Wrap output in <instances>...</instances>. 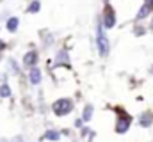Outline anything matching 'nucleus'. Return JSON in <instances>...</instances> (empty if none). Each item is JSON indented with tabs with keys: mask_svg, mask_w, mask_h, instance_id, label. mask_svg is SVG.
<instances>
[{
	"mask_svg": "<svg viewBox=\"0 0 153 142\" xmlns=\"http://www.w3.org/2000/svg\"><path fill=\"white\" fill-rule=\"evenodd\" d=\"M71 108H73V103H71V100H68V98H61V100H57V101L53 103V112H55L57 115H66Z\"/></svg>",
	"mask_w": 153,
	"mask_h": 142,
	"instance_id": "obj_2",
	"label": "nucleus"
},
{
	"mask_svg": "<svg viewBox=\"0 0 153 142\" xmlns=\"http://www.w3.org/2000/svg\"><path fill=\"white\" fill-rule=\"evenodd\" d=\"M4 48H5V43H4V41L0 39V50H4Z\"/></svg>",
	"mask_w": 153,
	"mask_h": 142,
	"instance_id": "obj_14",
	"label": "nucleus"
},
{
	"mask_svg": "<svg viewBox=\"0 0 153 142\" xmlns=\"http://www.w3.org/2000/svg\"><path fill=\"white\" fill-rule=\"evenodd\" d=\"M27 11H29V13H38V11H39V2H38V0H36V2H32V4L29 5V9H27Z\"/></svg>",
	"mask_w": 153,
	"mask_h": 142,
	"instance_id": "obj_13",
	"label": "nucleus"
},
{
	"mask_svg": "<svg viewBox=\"0 0 153 142\" xmlns=\"http://www.w3.org/2000/svg\"><path fill=\"white\" fill-rule=\"evenodd\" d=\"M91 114H93V106L87 105L85 106V112H84V121H89L91 119Z\"/></svg>",
	"mask_w": 153,
	"mask_h": 142,
	"instance_id": "obj_12",
	"label": "nucleus"
},
{
	"mask_svg": "<svg viewBox=\"0 0 153 142\" xmlns=\"http://www.w3.org/2000/svg\"><path fill=\"white\" fill-rule=\"evenodd\" d=\"M48 141H59V133L57 132H53V130H50V132H46V135H45Z\"/></svg>",
	"mask_w": 153,
	"mask_h": 142,
	"instance_id": "obj_11",
	"label": "nucleus"
},
{
	"mask_svg": "<svg viewBox=\"0 0 153 142\" xmlns=\"http://www.w3.org/2000/svg\"><path fill=\"white\" fill-rule=\"evenodd\" d=\"M150 11H152V7H150L148 4H144V5H143V7L139 9V13H137V20H141V18H146Z\"/></svg>",
	"mask_w": 153,
	"mask_h": 142,
	"instance_id": "obj_7",
	"label": "nucleus"
},
{
	"mask_svg": "<svg viewBox=\"0 0 153 142\" xmlns=\"http://www.w3.org/2000/svg\"><path fill=\"white\" fill-rule=\"evenodd\" d=\"M29 78H30V82H32L34 85H38L39 82H41V71L36 70V68H32L30 73H29Z\"/></svg>",
	"mask_w": 153,
	"mask_h": 142,
	"instance_id": "obj_6",
	"label": "nucleus"
},
{
	"mask_svg": "<svg viewBox=\"0 0 153 142\" xmlns=\"http://www.w3.org/2000/svg\"><path fill=\"white\" fill-rule=\"evenodd\" d=\"M96 44H98L100 55L105 57V55L109 53V39H107L105 32H103V27H102V25H98V29H96Z\"/></svg>",
	"mask_w": 153,
	"mask_h": 142,
	"instance_id": "obj_1",
	"label": "nucleus"
},
{
	"mask_svg": "<svg viewBox=\"0 0 153 142\" xmlns=\"http://www.w3.org/2000/svg\"><path fill=\"white\" fill-rule=\"evenodd\" d=\"M0 96L2 98H7V96H11V89H9V85H0Z\"/></svg>",
	"mask_w": 153,
	"mask_h": 142,
	"instance_id": "obj_10",
	"label": "nucleus"
},
{
	"mask_svg": "<svg viewBox=\"0 0 153 142\" xmlns=\"http://www.w3.org/2000/svg\"><path fill=\"white\" fill-rule=\"evenodd\" d=\"M18 18H9L7 20V30H11V32H14L16 29H18Z\"/></svg>",
	"mask_w": 153,
	"mask_h": 142,
	"instance_id": "obj_8",
	"label": "nucleus"
},
{
	"mask_svg": "<svg viewBox=\"0 0 153 142\" xmlns=\"http://www.w3.org/2000/svg\"><path fill=\"white\" fill-rule=\"evenodd\" d=\"M152 121H153V115L150 114V112H146V114L141 117V126H150Z\"/></svg>",
	"mask_w": 153,
	"mask_h": 142,
	"instance_id": "obj_9",
	"label": "nucleus"
},
{
	"mask_svg": "<svg viewBox=\"0 0 153 142\" xmlns=\"http://www.w3.org/2000/svg\"><path fill=\"white\" fill-rule=\"evenodd\" d=\"M128 126H130V115L121 114L119 119L116 121V132H117V133H125V132L128 130Z\"/></svg>",
	"mask_w": 153,
	"mask_h": 142,
	"instance_id": "obj_3",
	"label": "nucleus"
},
{
	"mask_svg": "<svg viewBox=\"0 0 153 142\" xmlns=\"http://www.w3.org/2000/svg\"><path fill=\"white\" fill-rule=\"evenodd\" d=\"M36 61H38V53H36V52H29V53L23 57V62H25L27 66H34Z\"/></svg>",
	"mask_w": 153,
	"mask_h": 142,
	"instance_id": "obj_5",
	"label": "nucleus"
},
{
	"mask_svg": "<svg viewBox=\"0 0 153 142\" xmlns=\"http://www.w3.org/2000/svg\"><path fill=\"white\" fill-rule=\"evenodd\" d=\"M150 7H152V9H153V0H152V4H150Z\"/></svg>",
	"mask_w": 153,
	"mask_h": 142,
	"instance_id": "obj_16",
	"label": "nucleus"
},
{
	"mask_svg": "<svg viewBox=\"0 0 153 142\" xmlns=\"http://www.w3.org/2000/svg\"><path fill=\"white\" fill-rule=\"evenodd\" d=\"M103 23H105L107 29H112L116 25V13L111 5H105V21Z\"/></svg>",
	"mask_w": 153,
	"mask_h": 142,
	"instance_id": "obj_4",
	"label": "nucleus"
},
{
	"mask_svg": "<svg viewBox=\"0 0 153 142\" xmlns=\"http://www.w3.org/2000/svg\"><path fill=\"white\" fill-rule=\"evenodd\" d=\"M146 4H148V5H150V4H152V0H146Z\"/></svg>",
	"mask_w": 153,
	"mask_h": 142,
	"instance_id": "obj_15",
	"label": "nucleus"
}]
</instances>
